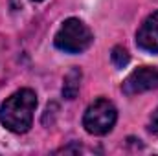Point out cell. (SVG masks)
<instances>
[{"mask_svg": "<svg viewBox=\"0 0 158 156\" xmlns=\"http://www.w3.org/2000/svg\"><path fill=\"white\" fill-rule=\"evenodd\" d=\"M110 59H112V63H114V66H116V68H123V66H127V64H129V61H131V57H129L127 50H125V48H121V46H116V48L112 50Z\"/></svg>", "mask_w": 158, "mask_h": 156, "instance_id": "cell-7", "label": "cell"}, {"mask_svg": "<svg viewBox=\"0 0 158 156\" xmlns=\"http://www.w3.org/2000/svg\"><path fill=\"white\" fill-rule=\"evenodd\" d=\"M149 130L153 134H158V109L151 114V119H149Z\"/></svg>", "mask_w": 158, "mask_h": 156, "instance_id": "cell-8", "label": "cell"}, {"mask_svg": "<svg viewBox=\"0 0 158 156\" xmlns=\"http://www.w3.org/2000/svg\"><path fill=\"white\" fill-rule=\"evenodd\" d=\"M81 86V70L72 68L66 76H64V84H63V96L66 99H74L79 92Z\"/></svg>", "mask_w": 158, "mask_h": 156, "instance_id": "cell-6", "label": "cell"}, {"mask_svg": "<svg viewBox=\"0 0 158 156\" xmlns=\"http://www.w3.org/2000/svg\"><path fill=\"white\" fill-rule=\"evenodd\" d=\"M33 2H40V0H33Z\"/></svg>", "mask_w": 158, "mask_h": 156, "instance_id": "cell-9", "label": "cell"}, {"mask_svg": "<svg viewBox=\"0 0 158 156\" xmlns=\"http://www.w3.org/2000/svg\"><path fill=\"white\" fill-rule=\"evenodd\" d=\"M37 96L30 88H20L11 94L0 107V123L11 132H26L31 127Z\"/></svg>", "mask_w": 158, "mask_h": 156, "instance_id": "cell-1", "label": "cell"}, {"mask_svg": "<svg viewBox=\"0 0 158 156\" xmlns=\"http://www.w3.org/2000/svg\"><path fill=\"white\" fill-rule=\"evenodd\" d=\"M92 31L79 18H68L55 33V46L66 53H81L92 44Z\"/></svg>", "mask_w": 158, "mask_h": 156, "instance_id": "cell-2", "label": "cell"}, {"mask_svg": "<svg viewBox=\"0 0 158 156\" xmlns=\"http://www.w3.org/2000/svg\"><path fill=\"white\" fill-rule=\"evenodd\" d=\"M155 88H158V68H151V66L136 68L121 84V90L127 96H136Z\"/></svg>", "mask_w": 158, "mask_h": 156, "instance_id": "cell-4", "label": "cell"}, {"mask_svg": "<svg viewBox=\"0 0 158 156\" xmlns=\"http://www.w3.org/2000/svg\"><path fill=\"white\" fill-rule=\"evenodd\" d=\"M116 117H118L116 107L109 99L99 97L86 109V112L83 116V127L86 129L88 134L103 136V134L112 130Z\"/></svg>", "mask_w": 158, "mask_h": 156, "instance_id": "cell-3", "label": "cell"}, {"mask_svg": "<svg viewBox=\"0 0 158 156\" xmlns=\"http://www.w3.org/2000/svg\"><path fill=\"white\" fill-rule=\"evenodd\" d=\"M136 44L145 51H151V53L158 51V11L151 13L140 26L136 33Z\"/></svg>", "mask_w": 158, "mask_h": 156, "instance_id": "cell-5", "label": "cell"}]
</instances>
